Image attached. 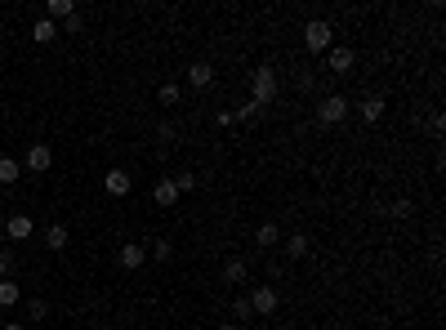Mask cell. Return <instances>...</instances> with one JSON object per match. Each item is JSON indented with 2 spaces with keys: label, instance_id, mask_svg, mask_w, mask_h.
Masks as SVG:
<instances>
[{
  "label": "cell",
  "instance_id": "1",
  "mask_svg": "<svg viewBox=\"0 0 446 330\" xmlns=\"http://www.w3.org/2000/svg\"><path fill=\"white\" fill-rule=\"evenodd\" d=\"M277 85H281V81H277L272 67H255V71H250V90H255V94H250V103H255V107H268V103L277 99Z\"/></svg>",
  "mask_w": 446,
  "mask_h": 330
},
{
  "label": "cell",
  "instance_id": "2",
  "mask_svg": "<svg viewBox=\"0 0 446 330\" xmlns=\"http://www.w3.org/2000/svg\"><path fill=\"white\" fill-rule=\"evenodd\" d=\"M330 41H335V32H330V22H326V18H312L308 27H304V45H308V54H326V50H330Z\"/></svg>",
  "mask_w": 446,
  "mask_h": 330
},
{
  "label": "cell",
  "instance_id": "3",
  "mask_svg": "<svg viewBox=\"0 0 446 330\" xmlns=\"http://www.w3.org/2000/svg\"><path fill=\"white\" fill-rule=\"evenodd\" d=\"M344 116H348V99H344V94H326V99L317 103V121H321V125H340Z\"/></svg>",
  "mask_w": 446,
  "mask_h": 330
},
{
  "label": "cell",
  "instance_id": "4",
  "mask_svg": "<svg viewBox=\"0 0 446 330\" xmlns=\"http://www.w3.org/2000/svg\"><path fill=\"white\" fill-rule=\"evenodd\" d=\"M22 170H32V174H45V170L54 165V152H50V143H32L27 148V156L18 161Z\"/></svg>",
  "mask_w": 446,
  "mask_h": 330
},
{
  "label": "cell",
  "instance_id": "5",
  "mask_svg": "<svg viewBox=\"0 0 446 330\" xmlns=\"http://www.w3.org/2000/svg\"><path fill=\"white\" fill-rule=\"evenodd\" d=\"M277 303H281V295H277L272 286H255V295H250V308H255V317H272Z\"/></svg>",
  "mask_w": 446,
  "mask_h": 330
},
{
  "label": "cell",
  "instance_id": "6",
  "mask_svg": "<svg viewBox=\"0 0 446 330\" xmlns=\"http://www.w3.org/2000/svg\"><path fill=\"white\" fill-rule=\"evenodd\" d=\"M103 188H107V197H130V188H134V179H130V170H107L103 174Z\"/></svg>",
  "mask_w": 446,
  "mask_h": 330
},
{
  "label": "cell",
  "instance_id": "7",
  "mask_svg": "<svg viewBox=\"0 0 446 330\" xmlns=\"http://www.w3.org/2000/svg\"><path fill=\"white\" fill-rule=\"evenodd\" d=\"M326 63H330L335 76H348L357 58H353V50H344V45H330V50H326Z\"/></svg>",
  "mask_w": 446,
  "mask_h": 330
},
{
  "label": "cell",
  "instance_id": "8",
  "mask_svg": "<svg viewBox=\"0 0 446 330\" xmlns=\"http://www.w3.org/2000/svg\"><path fill=\"white\" fill-rule=\"evenodd\" d=\"M116 259H120V268H130V273H134V268H143V263H148V246H139V241H125Z\"/></svg>",
  "mask_w": 446,
  "mask_h": 330
},
{
  "label": "cell",
  "instance_id": "9",
  "mask_svg": "<svg viewBox=\"0 0 446 330\" xmlns=\"http://www.w3.org/2000/svg\"><path fill=\"white\" fill-rule=\"evenodd\" d=\"M5 232H9V241H27L32 232H36V219H32V214H9Z\"/></svg>",
  "mask_w": 446,
  "mask_h": 330
},
{
  "label": "cell",
  "instance_id": "10",
  "mask_svg": "<svg viewBox=\"0 0 446 330\" xmlns=\"http://www.w3.org/2000/svg\"><path fill=\"white\" fill-rule=\"evenodd\" d=\"M152 197H156V205H161V210H174L179 205V188H174V179H161L152 188Z\"/></svg>",
  "mask_w": 446,
  "mask_h": 330
},
{
  "label": "cell",
  "instance_id": "11",
  "mask_svg": "<svg viewBox=\"0 0 446 330\" xmlns=\"http://www.w3.org/2000/svg\"><path fill=\"white\" fill-rule=\"evenodd\" d=\"M67 241H71L67 224H50V228H45V246H50V250H58V254H63V250H67Z\"/></svg>",
  "mask_w": 446,
  "mask_h": 330
},
{
  "label": "cell",
  "instance_id": "12",
  "mask_svg": "<svg viewBox=\"0 0 446 330\" xmlns=\"http://www.w3.org/2000/svg\"><path fill=\"white\" fill-rule=\"evenodd\" d=\"M71 14H76V0H50V5H45V18L50 22H67Z\"/></svg>",
  "mask_w": 446,
  "mask_h": 330
},
{
  "label": "cell",
  "instance_id": "13",
  "mask_svg": "<svg viewBox=\"0 0 446 330\" xmlns=\"http://www.w3.org/2000/svg\"><path fill=\"white\" fill-rule=\"evenodd\" d=\"M210 81H214V67L210 63H192L188 67V85H192V90H206Z\"/></svg>",
  "mask_w": 446,
  "mask_h": 330
},
{
  "label": "cell",
  "instance_id": "14",
  "mask_svg": "<svg viewBox=\"0 0 446 330\" xmlns=\"http://www.w3.org/2000/svg\"><path fill=\"white\" fill-rule=\"evenodd\" d=\"M54 36H58V22H50V18H36V22H32V41H36V45H50Z\"/></svg>",
  "mask_w": 446,
  "mask_h": 330
},
{
  "label": "cell",
  "instance_id": "15",
  "mask_svg": "<svg viewBox=\"0 0 446 330\" xmlns=\"http://www.w3.org/2000/svg\"><path fill=\"white\" fill-rule=\"evenodd\" d=\"M250 277V263L246 259H228L223 263V281H228V286H237V281H246Z\"/></svg>",
  "mask_w": 446,
  "mask_h": 330
},
{
  "label": "cell",
  "instance_id": "16",
  "mask_svg": "<svg viewBox=\"0 0 446 330\" xmlns=\"http://www.w3.org/2000/svg\"><path fill=\"white\" fill-rule=\"evenodd\" d=\"M22 179V165L14 161V156H0V188H9V183Z\"/></svg>",
  "mask_w": 446,
  "mask_h": 330
},
{
  "label": "cell",
  "instance_id": "17",
  "mask_svg": "<svg viewBox=\"0 0 446 330\" xmlns=\"http://www.w3.org/2000/svg\"><path fill=\"white\" fill-rule=\"evenodd\" d=\"M148 259H156V263H170V259H174V246H170V237H156L152 246H148Z\"/></svg>",
  "mask_w": 446,
  "mask_h": 330
},
{
  "label": "cell",
  "instance_id": "18",
  "mask_svg": "<svg viewBox=\"0 0 446 330\" xmlns=\"http://www.w3.org/2000/svg\"><path fill=\"white\" fill-rule=\"evenodd\" d=\"M379 116H384V99H379V94H370V99H361V121H366V125H375Z\"/></svg>",
  "mask_w": 446,
  "mask_h": 330
},
{
  "label": "cell",
  "instance_id": "19",
  "mask_svg": "<svg viewBox=\"0 0 446 330\" xmlns=\"http://www.w3.org/2000/svg\"><path fill=\"white\" fill-rule=\"evenodd\" d=\"M22 299V290H18V281L14 277H5L0 281V308H14V303Z\"/></svg>",
  "mask_w": 446,
  "mask_h": 330
},
{
  "label": "cell",
  "instance_id": "20",
  "mask_svg": "<svg viewBox=\"0 0 446 330\" xmlns=\"http://www.w3.org/2000/svg\"><path fill=\"white\" fill-rule=\"evenodd\" d=\"M255 241H259L263 250H272L277 241H281V232H277V224H259V232H255Z\"/></svg>",
  "mask_w": 446,
  "mask_h": 330
},
{
  "label": "cell",
  "instance_id": "21",
  "mask_svg": "<svg viewBox=\"0 0 446 330\" xmlns=\"http://www.w3.org/2000/svg\"><path fill=\"white\" fill-rule=\"evenodd\" d=\"M156 99H161V107H174L179 99H183V90H179V85H174V81H165V85H161V90H156Z\"/></svg>",
  "mask_w": 446,
  "mask_h": 330
},
{
  "label": "cell",
  "instance_id": "22",
  "mask_svg": "<svg viewBox=\"0 0 446 330\" xmlns=\"http://www.w3.org/2000/svg\"><path fill=\"white\" fill-rule=\"evenodd\" d=\"M286 254H291V259H304V254H308V237H304V232H295V237L286 241Z\"/></svg>",
  "mask_w": 446,
  "mask_h": 330
},
{
  "label": "cell",
  "instance_id": "23",
  "mask_svg": "<svg viewBox=\"0 0 446 330\" xmlns=\"http://www.w3.org/2000/svg\"><path fill=\"white\" fill-rule=\"evenodd\" d=\"M27 317H32V322H45V317H50V303H45V299H27Z\"/></svg>",
  "mask_w": 446,
  "mask_h": 330
},
{
  "label": "cell",
  "instance_id": "24",
  "mask_svg": "<svg viewBox=\"0 0 446 330\" xmlns=\"http://www.w3.org/2000/svg\"><path fill=\"white\" fill-rule=\"evenodd\" d=\"M232 317H237V322H250V317H255V308H250V299H232Z\"/></svg>",
  "mask_w": 446,
  "mask_h": 330
},
{
  "label": "cell",
  "instance_id": "25",
  "mask_svg": "<svg viewBox=\"0 0 446 330\" xmlns=\"http://www.w3.org/2000/svg\"><path fill=\"white\" fill-rule=\"evenodd\" d=\"M174 188H179V197L192 192V188H197V174H188V170H183V174H174Z\"/></svg>",
  "mask_w": 446,
  "mask_h": 330
},
{
  "label": "cell",
  "instance_id": "26",
  "mask_svg": "<svg viewBox=\"0 0 446 330\" xmlns=\"http://www.w3.org/2000/svg\"><path fill=\"white\" fill-rule=\"evenodd\" d=\"M384 214H389V219H406V214H411V201H393Z\"/></svg>",
  "mask_w": 446,
  "mask_h": 330
},
{
  "label": "cell",
  "instance_id": "27",
  "mask_svg": "<svg viewBox=\"0 0 446 330\" xmlns=\"http://www.w3.org/2000/svg\"><path fill=\"white\" fill-rule=\"evenodd\" d=\"M14 273V250H0V281Z\"/></svg>",
  "mask_w": 446,
  "mask_h": 330
},
{
  "label": "cell",
  "instance_id": "28",
  "mask_svg": "<svg viewBox=\"0 0 446 330\" xmlns=\"http://www.w3.org/2000/svg\"><path fill=\"white\" fill-rule=\"evenodd\" d=\"M81 27H85V18H81V14H71V18H67V22H63V32H67V36H76V32H81Z\"/></svg>",
  "mask_w": 446,
  "mask_h": 330
},
{
  "label": "cell",
  "instance_id": "29",
  "mask_svg": "<svg viewBox=\"0 0 446 330\" xmlns=\"http://www.w3.org/2000/svg\"><path fill=\"white\" fill-rule=\"evenodd\" d=\"M0 330H27V326H22V322H5V326H0Z\"/></svg>",
  "mask_w": 446,
  "mask_h": 330
},
{
  "label": "cell",
  "instance_id": "30",
  "mask_svg": "<svg viewBox=\"0 0 446 330\" xmlns=\"http://www.w3.org/2000/svg\"><path fill=\"white\" fill-rule=\"evenodd\" d=\"M219 330H241V326H237V322H223V326H219Z\"/></svg>",
  "mask_w": 446,
  "mask_h": 330
}]
</instances>
